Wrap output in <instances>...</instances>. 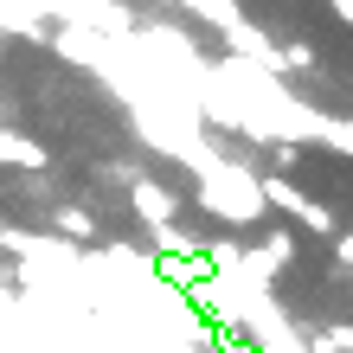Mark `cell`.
<instances>
[{"mask_svg": "<svg viewBox=\"0 0 353 353\" xmlns=\"http://www.w3.org/2000/svg\"><path fill=\"white\" fill-rule=\"evenodd\" d=\"M257 193H263V212L270 205H276V212H302V199H308L289 174H257Z\"/></svg>", "mask_w": 353, "mask_h": 353, "instance_id": "obj_4", "label": "cell"}, {"mask_svg": "<svg viewBox=\"0 0 353 353\" xmlns=\"http://www.w3.org/2000/svg\"><path fill=\"white\" fill-rule=\"evenodd\" d=\"M327 7H334V13H341V7H347V0H327Z\"/></svg>", "mask_w": 353, "mask_h": 353, "instance_id": "obj_10", "label": "cell"}, {"mask_svg": "<svg viewBox=\"0 0 353 353\" xmlns=\"http://www.w3.org/2000/svg\"><path fill=\"white\" fill-rule=\"evenodd\" d=\"M103 7H122V0H103Z\"/></svg>", "mask_w": 353, "mask_h": 353, "instance_id": "obj_11", "label": "cell"}, {"mask_svg": "<svg viewBox=\"0 0 353 353\" xmlns=\"http://www.w3.org/2000/svg\"><path fill=\"white\" fill-rule=\"evenodd\" d=\"M168 7H186V13H199L205 26H219V32H232L238 19H244V7H238V0H168Z\"/></svg>", "mask_w": 353, "mask_h": 353, "instance_id": "obj_5", "label": "cell"}, {"mask_svg": "<svg viewBox=\"0 0 353 353\" xmlns=\"http://www.w3.org/2000/svg\"><path fill=\"white\" fill-rule=\"evenodd\" d=\"M308 232H341V219H334V205H321V199H302V212H296Z\"/></svg>", "mask_w": 353, "mask_h": 353, "instance_id": "obj_7", "label": "cell"}, {"mask_svg": "<svg viewBox=\"0 0 353 353\" xmlns=\"http://www.w3.org/2000/svg\"><path fill=\"white\" fill-rule=\"evenodd\" d=\"M334 257H341V263L353 270V232H341V244H334Z\"/></svg>", "mask_w": 353, "mask_h": 353, "instance_id": "obj_8", "label": "cell"}, {"mask_svg": "<svg viewBox=\"0 0 353 353\" xmlns=\"http://www.w3.org/2000/svg\"><path fill=\"white\" fill-rule=\"evenodd\" d=\"M341 19H347V26H353V0H347V7H341Z\"/></svg>", "mask_w": 353, "mask_h": 353, "instance_id": "obj_9", "label": "cell"}, {"mask_svg": "<svg viewBox=\"0 0 353 353\" xmlns=\"http://www.w3.org/2000/svg\"><path fill=\"white\" fill-rule=\"evenodd\" d=\"M52 225H58V238H77V244H90V238H97V219L84 212V205H58Z\"/></svg>", "mask_w": 353, "mask_h": 353, "instance_id": "obj_6", "label": "cell"}, {"mask_svg": "<svg viewBox=\"0 0 353 353\" xmlns=\"http://www.w3.org/2000/svg\"><path fill=\"white\" fill-rule=\"evenodd\" d=\"M129 205H135V219L148 225V232H154V225H174V219H180V193H174V186H161V180H135Z\"/></svg>", "mask_w": 353, "mask_h": 353, "instance_id": "obj_3", "label": "cell"}, {"mask_svg": "<svg viewBox=\"0 0 353 353\" xmlns=\"http://www.w3.org/2000/svg\"><path fill=\"white\" fill-rule=\"evenodd\" d=\"M199 205L212 219H225V225H251V219H263V193H257V174L251 168H238V161H205L199 168Z\"/></svg>", "mask_w": 353, "mask_h": 353, "instance_id": "obj_1", "label": "cell"}, {"mask_svg": "<svg viewBox=\"0 0 353 353\" xmlns=\"http://www.w3.org/2000/svg\"><path fill=\"white\" fill-rule=\"evenodd\" d=\"M289 257H296V232H276L270 244H257L251 257H238V276L251 283V289H263L276 270H289Z\"/></svg>", "mask_w": 353, "mask_h": 353, "instance_id": "obj_2", "label": "cell"}]
</instances>
